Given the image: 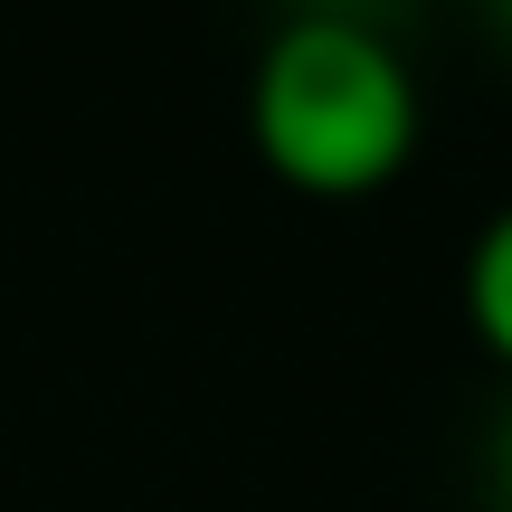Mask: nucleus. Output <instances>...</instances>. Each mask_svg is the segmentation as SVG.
<instances>
[{
  "instance_id": "nucleus-1",
  "label": "nucleus",
  "mask_w": 512,
  "mask_h": 512,
  "mask_svg": "<svg viewBox=\"0 0 512 512\" xmlns=\"http://www.w3.org/2000/svg\"><path fill=\"white\" fill-rule=\"evenodd\" d=\"M418 76L370 19L304 10L256 48L247 76V143L304 200H370L418 152Z\"/></svg>"
},
{
  "instance_id": "nucleus-2",
  "label": "nucleus",
  "mask_w": 512,
  "mask_h": 512,
  "mask_svg": "<svg viewBox=\"0 0 512 512\" xmlns=\"http://www.w3.org/2000/svg\"><path fill=\"white\" fill-rule=\"evenodd\" d=\"M465 332L484 342V361L512 370V209H494L465 247Z\"/></svg>"
},
{
  "instance_id": "nucleus-3",
  "label": "nucleus",
  "mask_w": 512,
  "mask_h": 512,
  "mask_svg": "<svg viewBox=\"0 0 512 512\" xmlns=\"http://www.w3.org/2000/svg\"><path fill=\"white\" fill-rule=\"evenodd\" d=\"M494 503L512 512V408H503V427H494Z\"/></svg>"
},
{
  "instance_id": "nucleus-4",
  "label": "nucleus",
  "mask_w": 512,
  "mask_h": 512,
  "mask_svg": "<svg viewBox=\"0 0 512 512\" xmlns=\"http://www.w3.org/2000/svg\"><path fill=\"white\" fill-rule=\"evenodd\" d=\"M475 10H484V19H494V38H503V48H512V0H475Z\"/></svg>"
},
{
  "instance_id": "nucleus-5",
  "label": "nucleus",
  "mask_w": 512,
  "mask_h": 512,
  "mask_svg": "<svg viewBox=\"0 0 512 512\" xmlns=\"http://www.w3.org/2000/svg\"><path fill=\"white\" fill-rule=\"evenodd\" d=\"M304 10H342V0H304Z\"/></svg>"
}]
</instances>
